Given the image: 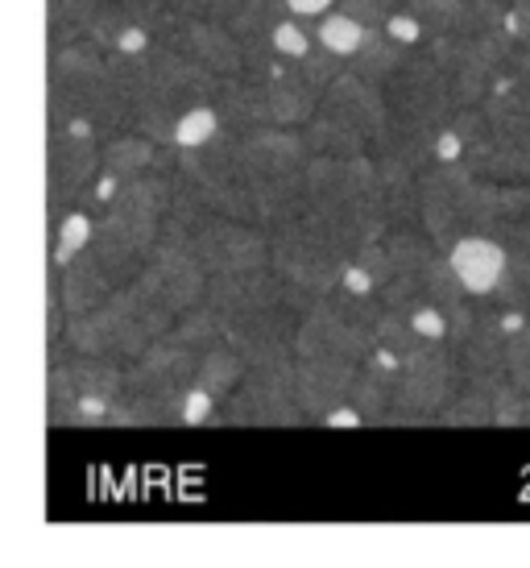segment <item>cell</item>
Listing matches in <instances>:
<instances>
[{
  "instance_id": "1",
  "label": "cell",
  "mask_w": 530,
  "mask_h": 568,
  "mask_svg": "<svg viewBox=\"0 0 530 568\" xmlns=\"http://www.w3.org/2000/svg\"><path fill=\"white\" fill-rule=\"evenodd\" d=\"M203 348L166 332L141 357L125 362V398L112 427H174L212 424L216 398L200 390Z\"/></svg>"
},
{
  "instance_id": "2",
  "label": "cell",
  "mask_w": 530,
  "mask_h": 568,
  "mask_svg": "<svg viewBox=\"0 0 530 568\" xmlns=\"http://www.w3.org/2000/svg\"><path fill=\"white\" fill-rule=\"evenodd\" d=\"M116 59H121L129 92V129H137L154 142L174 145L183 116H191L203 104H216L224 75L162 42H150L145 50L116 54Z\"/></svg>"
},
{
  "instance_id": "3",
  "label": "cell",
  "mask_w": 530,
  "mask_h": 568,
  "mask_svg": "<svg viewBox=\"0 0 530 568\" xmlns=\"http://www.w3.org/2000/svg\"><path fill=\"white\" fill-rule=\"evenodd\" d=\"M303 212L324 224L332 237L344 241L353 253L377 245L394 229L374 154H353V159L312 154Z\"/></svg>"
},
{
  "instance_id": "4",
  "label": "cell",
  "mask_w": 530,
  "mask_h": 568,
  "mask_svg": "<svg viewBox=\"0 0 530 568\" xmlns=\"http://www.w3.org/2000/svg\"><path fill=\"white\" fill-rule=\"evenodd\" d=\"M50 112L92 125L104 142L129 129V92L121 59L92 38L50 47Z\"/></svg>"
},
{
  "instance_id": "5",
  "label": "cell",
  "mask_w": 530,
  "mask_h": 568,
  "mask_svg": "<svg viewBox=\"0 0 530 568\" xmlns=\"http://www.w3.org/2000/svg\"><path fill=\"white\" fill-rule=\"evenodd\" d=\"M174 320L179 316L166 307L157 278L145 266L133 283L116 286L100 307L83 312V316H67L63 345L79 348V353H95V357L133 362L174 328Z\"/></svg>"
},
{
  "instance_id": "6",
  "label": "cell",
  "mask_w": 530,
  "mask_h": 568,
  "mask_svg": "<svg viewBox=\"0 0 530 568\" xmlns=\"http://www.w3.org/2000/svg\"><path fill=\"white\" fill-rule=\"evenodd\" d=\"M241 166L249 174L253 212L262 229L295 221L307 207V166L312 145L303 133L282 125H265L241 133Z\"/></svg>"
},
{
  "instance_id": "7",
  "label": "cell",
  "mask_w": 530,
  "mask_h": 568,
  "mask_svg": "<svg viewBox=\"0 0 530 568\" xmlns=\"http://www.w3.org/2000/svg\"><path fill=\"white\" fill-rule=\"evenodd\" d=\"M390 129V104L386 88L357 75L353 67H344L340 75L324 88L319 112L303 125V138L312 145V154H374L377 142Z\"/></svg>"
},
{
  "instance_id": "8",
  "label": "cell",
  "mask_w": 530,
  "mask_h": 568,
  "mask_svg": "<svg viewBox=\"0 0 530 568\" xmlns=\"http://www.w3.org/2000/svg\"><path fill=\"white\" fill-rule=\"evenodd\" d=\"M174 187L207 212L257 224L249 174L241 166V133H233V129H220L216 138L203 145L174 150Z\"/></svg>"
},
{
  "instance_id": "9",
  "label": "cell",
  "mask_w": 530,
  "mask_h": 568,
  "mask_svg": "<svg viewBox=\"0 0 530 568\" xmlns=\"http://www.w3.org/2000/svg\"><path fill=\"white\" fill-rule=\"evenodd\" d=\"M166 221L187 237L191 253L200 257V266L216 278V274H241V270L269 266V229L253 221H236V216H220L200 207L191 195L174 187V207Z\"/></svg>"
},
{
  "instance_id": "10",
  "label": "cell",
  "mask_w": 530,
  "mask_h": 568,
  "mask_svg": "<svg viewBox=\"0 0 530 568\" xmlns=\"http://www.w3.org/2000/svg\"><path fill=\"white\" fill-rule=\"evenodd\" d=\"M357 253L344 241H336L319 221L298 212L295 221L269 229V266L278 270L286 283L303 286L307 295L324 300L344 283Z\"/></svg>"
},
{
  "instance_id": "11",
  "label": "cell",
  "mask_w": 530,
  "mask_h": 568,
  "mask_svg": "<svg viewBox=\"0 0 530 568\" xmlns=\"http://www.w3.org/2000/svg\"><path fill=\"white\" fill-rule=\"evenodd\" d=\"M427 50L452 88L456 109H477L493 92V83L506 75L518 42L510 38V30L448 33V38H427Z\"/></svg>"
},
{
  "instance_id": "12",
  "label": "cell",
  "mask_w": 530,
  "mask_h": 568,
  "mask_svg": "<svg viewBox=\"0 0 530 568\" xmlns=\"http://www.w3.org/2000/svg\"><path fill=\"white\" fill-rule=\"evenodd\" d=\"M104 174V138L92 125L75 116H54L50 112V138H47V195H50V221L63 216L67 207L83 204V195L95 187Z\"/></svg>"
},
{
  "instance_id": "13",
  "label": "cell",
  "mask_w": 530,
  "mask_h": 568,
  "mask_svg": "<svg viewBox=\"0 0 530 568\" xmlns=\"http://www.w3.org/2000/svg\"><path fill=\"white\" fill-rule=\"evenodd\" d=\"M460 390V362L448 341H422L402 353L398 374V398H394L390 427L439 424V410Z\"/></svg>"
},
{
  "instance_id": "14",
  "label": "cell",
  "mask_w": 530,
  "mask_h": 568,
  "mask_svg": "<svg viewBox=\"0 0 530 568\" xmlns=\"http://www.w3.org/2000/svg\"><path fill=\"white\" fill-rule=\"evenodd\" d=\"M212 424L233 427H298L307 415L295 398V362L249 365L245 378L216 403Z\"/></svg>"
},
{
  "instance_id": "15",
  "label": "cell",
  "mask_w": 530,
  "mask_h": 568,
  "mask_svg": "<svg viewBox=\"0 0 530 568\" xmlns=\"http://www.w3.org/2000/svg\"><path fill=\"white\" fill-rule=\"evenodd\" d=\"M154 42L187 54L216 75H241L245 71V47L224 21H203V17H171L154 26Z\"/></svg>"
},
{
  "instance_id": "16",
  "label": "cell",
  "mask_w": 530,
  "mask_h": 568,
  "mask_svg": "<svg viewBox=\"0 0 530 568\" xmlns=\"http://www.w3.org/2000/svg\"><path fill=\"white\" fill-rule=\"evenodd\" d=\"M150 274L157 278V291L174 316H187L191 307L207 300V283L212 274L200 266V257L191 253L187 237L174 229L171 221L162 224V241H157L154 257H150Z\"/></svg>"
},
{
  "instance_id": "17",
  "label": "cell",
  "mask_w": 530,
  "mask_h": 568,
  "mask_svg": "<svg viewBox=\"0 0 530 568\" xmlns=\"http://www.w3.org/2000/svg\"><path fill=\"white\" fill-rule=\"evenodd\" d=\"M357 382V365L324 362V357H295V398L307 424H328L332 415L348 403Z\"/></svg>"
},
{
  "instance_id": "18",
  "label": "cell",
  "mask_w": 530,
  "mask_h": 568,
  "mask_svg": "<svg viewBox=\"0 0 530 568\" xmlns=\"http://www.w3.org/2000/svg\"><path fill=\"white\" fill-rule=\"evenodd\" d=\"M406 9L427 38H448V33L506 30L510 0H406Z\"/></svg>"
},
{
  "instance_id": "19",
  "label": "cell",
  "mask_w": 530,
  "mask_h": 568,
  "mask_svg": "<svg viewBox=\"0 0 530 568\" xmlns=\"http://www.w3.org/2000/svg\"><path fill=\"white\" fill-rule=\"evenodd\" d=\"M448 262L472 300H493L506 270H510V250L493 233H465L448 245Z\"/></svg>"
},
{
  "instance_id": "20",
  "label": "cell",
  "mask_w": 530,
  "mask_h": 568,
  "mask_svg": "<svg viewBox=\"0 0 530 568\" xmlns=\"http://www.w3.org/2000/svg\"><path fill=\"white\" fill-rule=\"evenodd\" d=\"M116 283L109 278V270L100 266V257L92 253V245L71 257L67 266H50V300H59L67 307V316H83L100 303L109 300Z\"/></svg>"
},
{
  "instance_id": "21",
  "label": "cell",
  "mask_w": 530,
  "mask_h": 568,
  "mask_svg": "<svg viewBox=\"0 0 530 568\" xmlns=\"http://www.w3.org/2000/svg\"><path fill=\"white\" fill-rule=\"evenodd\" d=\"M216 109L224 129L233 133H253V129L274 125V109H269V88L257 75H224L220 80V95H216Z\"/></svg>"
},
{
  "instance_id": "22",
  "label": "cell",
  "mask_w": 530,
  "mask_h": 568,
  "mask_svg": "<svg viewBox=\"0 0 530 568\" xmlns=\"http://www.w3.org/2000/svg\"><path fill=\"white\" fill-rule=\"evenodd\" d=\"M150 171H174V145H162L154 138H145L137 129H125L104 142V174L125 183V179H137V174Z\"/></svg>"
},
{
  "instance_id": "23",
  "label": "cell",
  "mask_w": 530,
  "mask_h": 568,
  "mask_svg": "<svg viewBox=\"0 0 530 568\" xmlns=\"http://www.w3.org/2000/svg\"><path fill=\"white\" fill-rule=\"evenodd\" d=\"M415 50H419V47H415V42H402L398 33L374 30V33H369V42H365V50H360L348 67H353L357 75H365V80H374V83H381V88H386V83H390L394 75L410 63V59H415Z\"/></svg>"
},
{
  "instance_id": "24",
  "label": "cell",
  "mask_w": 530,
  "mask_h": 568,
  "mask_svg": "<svg viewBox=\"0 0 530 568\" xmlns=\"http://www.w3.org/2000/svg\"><path fill=\"white\" fill-rule=\"evenodd\" d=\"M315 30V42L324 50H332L336 59H344V63H353L360 50H365V42H369V26H360L357 17H348L344 9H332L328 17H319L312 26Z\"/></svg>"
},
{
  "instance_id": "25",
  "label": "cell",
  "mask_w": 530,
  "mask_h": 568,
  "mask_svg": "<svg viewBox=\"0 0 530 568\" xmlns=\"http://www.w3.org/2000/svg\"><path fill=\"white\" fill-rule=\"evenodd\" d=\"M291 0H241V9L228 17V30L241 38V47L262 42L265 33H274L282 21H291Z\"/></svg>"
},
{
  "instance_id": "26",
  "label": "cell",
  "mask_w": 530,
  "mask_h": 568,
  "mask_svg": "<svg viewBox=\"0 0 530 568\" xmlns=\"http://www.w3.org/2000/svg\"><path fill=\"white\" fill-rule=\"evenodd\" d=\"M336 9L357 17L360 26H369V30H386L394 21V13L402 9V0H336Z\"/></svg>"
},
{
  "instance_id": "27",
  "label": "cell",
  "mask_w": 530,
  "mask_h": 568,
  "mask_svg": "<svg viewBox=\"0 0 530 568\" xmlns=\"http://www.w3.org/2000/svg\"><path fill=\"white\" fill-rule=\"evenodd\" d=\"M510 382H514L522 395H530V324L510 336Z\"/></svg>"
},
{
  "instance_id": "28",
  "label": "cell",
  "mask_w": 530,
  "mask_h": 568,
  "mask_svg": "<svg viewBox=\"0 0 530 568\" xmlns=\"http://www.w3.org/2000/svg\"><path fill=\"white\" fill-rule=\"evenodd\" d=\"M506 30L518 47L530 50V0H510V13H506Z\"/></svg>"
},
{
  "instance_id": "29",
  "label": "cell",
  "mask_w": 530,
  "mask_h": 568,
  "mask_svg": "<svg viewBox=\"0 0 530 568\" xmlns=\"http://www.w3.org/2000/svg\"><path fill=\"white\" fill-rule=\"evenodd\" d=\"M332 9H336V0H291V13L298 17V21H319V17H328Z\"/></svg>"
}]
</instances>
